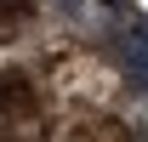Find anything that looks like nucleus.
Returning a JSON list of instances; mask_svg holds the SVG:
<instances>
[{
    "label": "nucleus",
    "mask_w": 148,
    "mask_h": 142,
    "mask_svg": "<svg viewBox=\"0 0 148 142\" xmlns=\"http://www.w3.org/2000/svg\"><path fill=\"white\" fill-rule=\"evenodd\" d=\"M51 29V0H0V46H34Z\"/></svg>",
    "instance_id": "f257e3e1"
}]
</instances>
